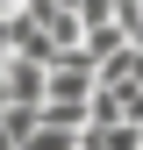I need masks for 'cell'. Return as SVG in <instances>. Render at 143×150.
Instances as JSON below:
<instances>
[{
    "instance_id": "cell-1",
    "label": "cell",
    "mask_w": 143,
    "mask_h": 150,
    "mask_svg": "<svg viewBox=\"0 0 143 150\" xmlns=\"http://www.w3.org/2000/svg\"><path fill=\"white\" fill-rule=\"evenodd\" d=\"M79 143H86V150H143V122H136V115L93 122V129H79Z\"/></svg>"
}]
</instances>
